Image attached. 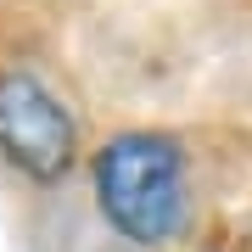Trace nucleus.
Segmentation results:
<instances>
[{
	"label": "nucleus",
	"instance_id": "obj_1",
	"mask_svg": "<svg viewBox=\"0 0 252 252\" xmlns=\"http://www.w3.org/2000/svg\"><path fill=\"white\" fill-rule=\"evenodd\" d=\"M101 219L135 247H168L190 224V162L162 129H124L90 162Z\"/></svg>",
	"mask_w": 252,
	"mask_h": 252
},
{
	"label": "nucleus",
	"instance_id": "obj_2",
	"mask_svg": "<svg viewBox=\"0 0 252 252\" xmlns=\"http://www.w3.org/2000/svg\"><path fill=\"white\" fill-rule=\"evenodd\" d=\"M0 157L34 185H56L79 162V118L34 67H0Z\"/></svg>",
	"mask_w": 252,
	"mask_h": 252
}]
</instances>
